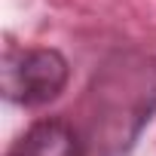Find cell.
<instances>
[{
  "label": "cell",
  "mask_w": 156,
  "mask_h": 156,
  "mask_svg": "<svg viewBox=\"0 0 156 156\" xmlns=\"http://www.w3.org/2000/svg\"><path fill=\"white\" fill-rule=\"evenodd\" d=\"M6 156H89L86 135L64 116L37 119Z\"/></svg>",
  "instance_id": "obj_3"
},
{
  "label": "cell",
  "mask_w": 156,
  "mask_h": 156,
  "mask_svg": "<svg viewBox=\"0 0 156 156\" xmlns=\"http://www.w3.org/2000/svg\"><path fill=\"white\" fill-rule=\"evenodd\" d=\"M70 76V64L58 49H6L3 55V95L19 107H43L55 101Z\"/></svg>",
  "instance_id": "obj_2"
},
{
  "label": "cell",
  "mask_w": 156,
  "mask_h": 156,
  "mask_svg": "<svg viewBox=\"0 0 156 156\" xmlns=\"http://www.w3.org/2000/svg\"><path fill=\"white\" fill-rule=\"evenodd\" d=\"M156 113V58L113 49L86 89L89 156H126Z\"/></svg>",
  "instance_id": "obj_1"
}]
</instances>
